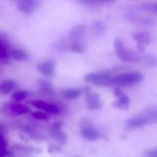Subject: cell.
Returning <instances> with one entry per match:
<instances>
[{
	"label": "cell",
	"mask_w": 157,
	"mask_h": 157,
	"mask_svg": "<svg viewBox=\"0 0 157 157\" xmlns=\"http://www.w3.org/2000/svg\"><path fill=\"white\" fill-rule=\"evenodd\" d=\"M143 80V74L137 71H130L125 72L122 74L113 75L112 77V85L111 87L120 88L126 87V86H132L139 83Z\"/></svg>",
	"instance_id": "cell-1"
},
{
	"label": "cell",
	"mask_w": 157,
	"mask_h": 157,
	"mask_svg": "<svg viewBox=\"0 0 157 157\" xmlns=\"http://www.w3.org/2000/svg\"><path fill=\"white\" fill-rule=\"evenodd\" d=\"M112 77L113 75H111V73L107 71H99V72L88 73L85 76V81L97 87H111Z\"/></svg>",
	"instance_id": "cell-2"
},
{
	"label": "cell",
	"mask_w": 157,
	"mask_h": 157,
	"mask_svg": "<svg viewBox=\"0 0 157 157\" xmlns=\"http://www.w3.org/2000/svg\"><path fill=\"white\" fill-rule=\"evenodd\" d=\"M114 52L119 57V59L124 62H138V61H141V58H142L137 52L128 49L121 39L114 40Z\"/></svg>",
	"instance_id": "cell-3"
},
{
	"label": "cell",
	"mask_w": 157,
	"mask_h": 157,
	"mask_svg": "<svg viewBox=\"0 0 157 157\" xmlns=\"http://www.w3.org/2000/svg\"><path fill=\"white\" fill-rule=\"evenodd\" d=\"M0 111L2 112V114H6V116L8 114L11 117H19L29 113L30 109L28 106L23 105L21 103H8L2 105Z\"/></svg>",
	"instance_id": "cell-4"
},
{
	"label": "cell",
	"mask_w": 157,
	"mask_h": 157,
	"mask_svg": "<svg viewBox=\"0 0 157 157\" xmlns=\"http://www.w3.org/2000/svg\"><path fill=\"white\" fill-rule=\"evenodd\" d=\"M80 135L83 139L88 141H96L101 137V132L90 122L83 121L80 124Z\"/></svg>",
	"instance_id": "cell-5"
},
{
	"label": "cell",
	"mask_w": 157,
	"mask_h": 157,
	"mask_svg": "<svg viewBox=\"0 0 157 157\" xmlns=\"http://www.w3.org/2000/svg\"><path fill=\"white\" fill-rule=\"evenodd\" d=\"M31 105L39 109L40 111H43L45 113L49 114H59L61 113V108L60 106L56 105L54 103H49V101H41V99H36V101H32Z\"/></svg>",
	"instance_id": "cell-6"
},
{
	"label": "cell",
	"mask_w": 157,
	"mask_h": 157,
	"mask_svg": "<svg viewBox=\"0 0 157 157\" xmlns=\"http://www.w3.org/2000/svg\"><path fill=\"white\" fill-rule=\"evenodd\" d=\"M86 94V105H87L88 110H97L101 109L103 104L99 98V95L92 91L90 88H85L83 89Z\"/></svg>",
	"instance_id": "cell-7"
},
{
	"label": "cell",
	"mask_w": 157,
	"mask_h": 157,
	"mask_svg": "<svg viewBox=\"0 0 157 157\" xmlns=\"http://www.w3.org/2000/svg\"><path fill=\"white\" fill-rule=\"evenodd\" d=\"M87 26L83 24H79L72 28L68 31L67 34V41L68 42H81L83 40V37L87 34Z\"/></svg>",
	"instance_id": "cell-8"
},
{
	"label": "cell",
	"mask_w": 157,
	"mask_h": 157,
	"mask_svg": "<svg viewBox=\"0 0 157 157\" xmlns=\"http://www.w3.org/2000/svg\"><path fill=\"white\" fill-rule=\"evenodd\" d=\"M147 125H151V124H150L147 116H145L143 112L136 114V116L132 117V118L128 119V120L126 121V128H127V129L141 128V127H143V126H147Z\"/></svg>",
	"instance_id": "cell-9"
},
{
	"label": "cell",
	"mask_w": 157,
	"mask_h": 157,
	"mask_svg": "<svg viewBox=\"0 0 157 157\" xmlns=\"http://www.w3.org/2000/svg\"><path fill=\"white\" fill-rule=\"evenodd\" d=\"M113 93L117 97V101L112 103V107L122 110H127L129 108V98L127 95L122 91L121 88H114Z\"/></svg>",
	"instance_id": "cell-10"
},
{
	"label": "cell",
	"mask_w": 157,
	"mask_h": 157,
	"mask_svg": "<svg viewBox=\"0 0 157 157\" xmlns=\"http://www.w3.org/2000/svg\"><path fill=\"white\" fill-rule=\"evenodd\" d=\"M132 37L134 39V41L137 42V44H138V49L140 50L141 52H143V48H144V46L147 45H150V44L153 42V37H152V35L150 34L149 32H145V31H141V32H135L132 34Z\"/></svg>",
	"instance_id": "cell-11"
},
{
	"label": "cell",
	"mask_w": 157,
	"mask_h": 157,
	"mask_svg": "<svg viewBox=\"0 0 157 157\" xmlns=\"http://www.w3.org/2000/svg\"><path fill=\"white\" fill-rule=\"evenodd\" d=\"M36 70L44 77H52L56 73V62L54 60H45L37 64Z\"/></svg>",
	"instance_id": "cell-12"
},
{
	"label": "cell",
	"mask_w": 157,
	"mask_h": 157,
	"mask_svg": "<svg viewBox=\"0 0 157 157\" xmlns=\"http://www.w3.org/2000/svg\"><path fill=\"white\" fill-rule=\"evenodd\" d=\"M40 0H18L17 9L23 14L30 15L34 13L36 8L39 6Z\"/></svg>",
	"instance_id": "cell-13"
},
{
	"label": "cell",
	"mask_w": 157,
	"mask_h": 157,
	"mask_svg": "<svg viewBox=\"0 0 157 157\" xmlns=\"http://www.w3.org/2000/svg\"><path fill=\"white\" fill-rule=\"evenodd\" d=\"M61 127H62V123H55V124H52V128H50V134L60 144L63 145L67 142V135L63 132Z\"/></svg>",
	"instance_id": "cell-14"
},
{
	"label": "cell",
	"mask_w": 157,
	"mask_h": 157,
	"mask_svg": "<svg viewBox=\"0 0 157 157\" xmlns=\"http://www.w3.org/2000/svg\"><path fill=\"white\" fill-rule=\"evenodd\" d=\"M10 58L15 61H27L29 59V54L27 50L21 49V48H13L10 49Z\"/></svg>",
	"instance_id": "cell-15"
},
{
	"label": "cell",
	"mask_w": 157,
	"mask_h": 157,
	"mask_svg": "<svg viewBox=\"0 0 157 157\" xmlns=\"http://www.w3.org/2000/svg\"><path fill=\"white\" fill-rule=\"evenodd\" d=\"M17 87V83L12 79H6V80L0 81V94L6 95L14 91Z\"/></svg>",
	"instance_id": "cell-16"
},
{
	"label": "cell",
	"mask_w": 157,
	"mask_h": 157,
	"mask_svg": "<svg viewBox=\"0 0 157 157\" xmlns=\"http://www.w3.org/2000/svg\"><path fill=\"white\" fill-rule=\"evenodd\" d=\"M83 89H77V88H70V89H63L61 91V95L66 99H77L81 96V94L83 93Z\"/></svg>",
	"instance_id": "cell-17"
},
{
	"label": "cell",
	"mask_w": 157,
	"mask_h": 157,
	"mask_svg": "<svg viewBox=\"0 0 157 157\" xmlns=\"http://www.w3.org/2000/svg\"><path fill=\"white\" fill-rule=\"evenodd\" d=\"M106 30H107V26L101 21H94L91 26V32L94 36H101L106 33Z\"/></svg>",
	"instance_id": "cell-18"
},
{
	"label": "cell",
	"mask_w": 157,
	"mask_h": 157,
	"mask_svg": "<svg viewBox=\"0 0 157 157\" xmlns=\"http://www.w3.org/2000/svg\"><path fill=\"white\" fill-rule=\"evenodd\" d=\"M143 113L147 116L150 124H157V107L156 106H150L147 107L143 111Z\"/></svg>",
	"instance_id": "cell-19"
},
{
	"label": "cell",
	"mask_w": 157,
	"mask_h": 157,
	"mask_svg": "<svg viewBox=\"0 0 157 157\" xmlns=\"http://www.w3.org/2000/svg\"><path fill=\"white\" fill-rule=\"evenodd\" d=\"M68 50L75 54H83L86 52V46L83 41L81 42H68Z\"/></svg>",
	"instance_id": "cell-20"
},
{
	"label": "cell",
	"mask_w": 157,
	"mask_h": 157,
	"mask_svg": "<svg viewBox=\"0 0 157 157\" xmlns=\"http://www.w3.org/2000/svg\"><path fill=\"white\" fill-rule=\"evenodd\" d=\"M143 65L147 67H156L157 66V57L154 55H147L141 58Z\"/></svg>",
	"instance_id": "cell-21"
},
{
	"label": "cell",
	"mask_w": 157,
	"mask_h": 157,
	"mask_svg": "<svg viewBox=\"0 0 157 157\" xmlns=\"http://www.w3.org/2000/svg\"><path fill=\"white\" fill-rule=\"evenodd\" d=\"M27 95L28 92L26 90H16L12 94V101L13 103H21L27 97Z\"/></svg>",
	"instance_id": "cell-22"
},
{
	"label": "cell",
	"mask_w": 157,
	"mask_h": 157,
	"mask_svg": "<svg viewBox=\"0 0 157 157\" xmlns=\"http://www.w3.org/2000/svg\"><path fill=\"white\" fill-rule=\"evenodd\" d=\"M10 49L11 46L0 42V60H6L10 57Z\"/></svg>",
	"instance_id": "cell-23"
},
{
	"label": "cell",
	"mask_w": 157,
	"mask_h": 157,
	"mask_svg": "<svg viewBox=\"0 0 157 157\" xmlns=\"http://www.w3.org/2000/svg\"><path fill=\"white\" fill-rule=\"evenodd\" d=\"M8 142H6V138L0 134V157H6L8 156Z\"/></svg>",
	"instance_id": "cell-24"
},
{
	"label": "cell",
	"mask_w": 157,
	"mask_h": 157,
	"mask_svg": "<svg viewBox=\"0 0 157 157\" xmlns=\"http://www.w3.org/2000/svg\"><path fill=\"white\" fill-rule=\"evenodd\" d=\"M55 47L59 52H65L68 49V41H64V40H59L55 43Z\"/></svg>",
	"instance_id": "cell-25"
},
{
	"label": "cell",
	"mask_w": 157,
	"mask_h": 157,
	"mask_svg": "<svg viewBox=\"0 0 157 157\" xmlns=\"http://www.w3.org/2000/svg\"><path fill=\"white\" fill-rule=\"evenodd\" d=\"M32 117L35 119V120H39V121H47L48 120V116L47 113L43 111H33L32 112Z\"/></svg>",
	"instance_id": "cell-26"
},
{
	"label": "cell",
	"mask_w": 157,
	"mask_h": 157,
	"mask_svg": "<svg viewBox=\"0 0 157 157\" xmlns=\"http://www.w3.org/2000/svg\"><path fill=\"white\" fill-rule=\"evenodd\" d=\"M141 9L149 12H154L157 13V2H153V3H144L141 6Z\"/></svg>",
	"instance_id": "cell-27"
},
{
	"label": "cell",
	"mask_w": 157,
	"mask_h": 157,
	"mask_svg": "<svg viewBox=\"0 0 157 157\" xmlns=\"http://www.w3.org/2000/svg\"><path fill=\"white\" fill-rule=\"evenodd\" d=\"M41 89L43 90V91L47 92V93H52V92H54V88H52V83H50L49 81H42Z\"/></svg>",
	"instance_id": "cell-28"
},
{
	"label": "cell",
	"mask_w": 157,
	"mask_h": 157,
	"mask_svg": "<svg viewBox=\"0 0 157 157\" xmlns=\"http://www.w3.org/2000/svg\"><path fill=\"white\" fill-rule=\"evenodd\" d=\"M143 155L145 157H157V147H153V149H149L144 151Z\"/></svg>",
	"instance_id": "cell-29"
},
{
	"label": "cell",
	"mask_w": 157,
	"mask_h": 157,
	"mask_svg": "<svg viewBox=\"0 0 157 157\" xmlns=\"http://www.w3.org/2000/svg\"><path fill=\"white\" fill-rule=\"evenodd\" d=\"M96 2H113L114 0H95Z\"/></svg>",
	"instance_id": "cell-30"
},
{
	"label": "cell",
	"mask_w": 157,
	"mask_h": 157,
	"mask_svg": "<svg viewBox=\"0 0 157 157\" xmlns=\"http://www.w3.org/2000/svg\"><path fill=\"white\" fill-rule=\"evenodd\" d=\"M17 1H18V0H17Z\"/></svg>",
	"instance_id": "cell-31"
}]
</instances>
